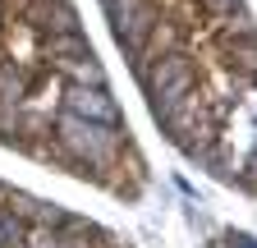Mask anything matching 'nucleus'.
Here are the masks:
<instances>
[{
  "label": "nucleus",
  "instance_id": "f257e3e1",
  "mask_svg": "<svg viewBox=\"0 0 257 248\" xmlns=\"http://www.w3.org/2000/svg\"><path fill=\"white\" fill-rule=\"evenodd\" d=\"M0 248H119V243L96 234V225L60 211L55 202L46 207L0 189Z\"/></svg>",
  "mask_w": 257,
  "mask_h": 248
}]
</instances>
